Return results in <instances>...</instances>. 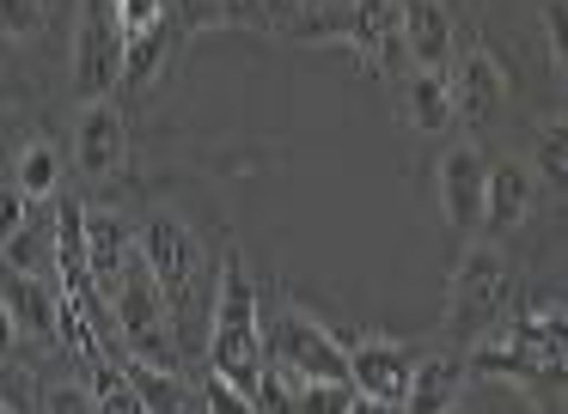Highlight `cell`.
I'll return each mask as SVG.
<instances>
[{
	"label": "cell",
	"mask_w": 568,
	"mask_h": 414,
	"mask_svg": "<svg viewBox=\"0 0 568 414\" xmlns=\"http://www.w3.org/2000/svg\"><path fill=\"white\" fill-rule=\"evenodd\" d=\"M348 348V384L361 390V396L373 402H392V408H404L409 390H416V348H404V341H343Z\"/></svg>",
	"instance_id": "ba28073f"
},
{
	"label": "cell",
	"mask_w": 568,
	"mask_h": 414,
	"mask_svg": "<svg viewBox=\"0 0 568 414\" xmlns=\"http://www.w3.org/2000/svg\"><path fill=\"white\" fill-rule=\"evenodd\" d=\"M306 43H343L373 80H397L409 61V37H404V0H355L336 19L306 24Z\"/></svg>",
	"instance_id": "3957f363"
},
{
	"label": "cell",
	"mask_w": 568,
	"mask_h": 414,
	"mask_svg": "<svg viewBox=\"0 0 568 414\" xmlns=\"http://www.w3.org/2000/svg\"><path fill=\"white\" fill-rule=\"evenodd\" d=\"M257 408L263 414H300V377L287 372L282 360L263 365V384H257Z\"/></svg>",
	"instance_id": "603a6c76"
},
{
	"label": "cell",
	"mask_w": 568,
	"mask_h": 414,
	"mask_svg": "<svg viewBox=\"0 0 568 414\" xmlns=\"http://www.w3.org/2000/svg\"><path fill=\"white\" fill-rule=\"evenodd\" d=\"M404 37H409V61L416 68H440L453 61L458 49V24L446 0H404Z\"/></svg>",
	"instance_id": "5bb4252c"
},
{
	"label": "cell",
	"mask_w": 568,
	"mask_h": 414,
	"mask_svg": "<svg viewBox=\"0 0 568 414\" xmlns=\"http://www.w3.org/2000/svg\"><path fill=\"white\" fill-rule=\"evenodd\" d=\"M355 414H404V408H392V402H373V396H361V402H355Z\"/></svg>",
	"instance_id": "f546056e"
},
{
	"label": "cell",
	"mask_w": 568,
	"mask_h": 414,
	"mask_svg": "<svg viewBox=\"0 0 568 414\" xmlns=\"http://www.w3.org/2000/svg\"><path fill=\"white\" fill-rule=\"evenodd\" d=\"M43 414H99V396H92V384H50V396H43Z\"/></svg>",
	"instance_id": "4316f807"
},
{
	"label": "cell",
	"mask_w": 568,
	"mask_h": 414,
	"mask_svg": "<svg viewBox=\"0 0 568 414\" xmlns=\"http://www.w3.org/2000/svg\"><path fill=\"white\" fill-rule=\"evenodd\" d=\"M123 372H129V384L141 390V408L148 414H196L202 408V390H190L184 377H178V365H153V360L123 353Z\"/></svg>",
	"instance_id": "e0dca14e"
},
{
	"label": "cell",
	"mask_w": 568,
	"mask_h": 414,
	"mask_svg": "<svg viewBox=\"0 0 568 414\" xmlns=\"http://www.w3.org/2000/svg\"><path fill=\"white\" fill-rule=\"evenodd\" d=\"M87 384H92V396H99V414H148L141 408V390L129 384V372H123V360L87 365Z\"/></svg>",
	"instance_id": "ffe728a7"
},
{
	"label": "cell",
	"mask_w": 568,
	"mask_h": 414,
	"mask_svg": "<svg viewBox=\"0 0 568 414\" xmlns=\"http://www.w3.org/2000/svg\"><path fill=\"white\" fill-rule=\"evenodd\" d=\"M0 299H7V335H13V341L19 335H31V341L62 335V299H50V292H43L31 275H13V268H7Z\"/></svg>",
	"instance_id": "9a60e30c"
},
{
	"label": "cell",
	"mask_w": 568,
	"mask_h": 414,
	"mask_svg": "<svg viewBox=\"0 0 568 414\" xmlns=\"http://www.w3.org/2000/svg\"><path fill=\"white\" fill-rule=\"evenodd\" d=\"M13 189L26 195V201H50V195L62 189V153H55L50 141H26L13 153Z\"/></svg>",
	"instance_id": "d6986e66"
},
{
	"label": "cell",
	"mask_w": 568,
	"mask_h": 414,
	"mask_svg": "<svg viewBox=\"0 0 568 414\" xmlns=\"http://www.w3.org/2000/svg\"><path fill=\"white\" fill-rule=\"evenodd\" d=\"M116 19H123L129 43H135V37H153L165 24V0H116Z\"/></svg>",
	"instance_id": "484cf974"
},
{
	"label": "cell",
	"mask_w": 568,
	"mask_h": 414,
	"mask_svg": "<svg viewBox=\"0 0 568 414\" xmlns=\"http://www.w3.org/2000/svg\"><path fill=\"white\" fill-rule=\"evenodd\" d=\"M514 292H519V275L507 268V256L495 250V244H470V250L458 256L453 280H446L440 329H446L453 341H477V335H489V329L507 317Z\"/></svg>",
	"instance_id": "7a4b0ae2"
},
{
	"label": "cell",
	"mask_w": 568,
	"mask_h": 414,
	"mask_svg": "<svg viewBox=\"0 0 568 414\" xmlns=\"http://www.w3.org/2000/svg\"><path fill=\"white\" fill-rule=\"evenodd\" d=\"M458 396H465V365L446 360V353H428L416 365V390H409L404 414H453Z\"/></svg>",
	"instance_id": "ac0fdd59"
},
{
	"label": "cell",
	"mask_w": 568,
	"mask_h": 414,
	"mask_svg": "<svg viewBox=\"0 0 568 414\" xmlns=\"http://www.w3.org/2000/svg\"><path fill=\"white\" fill-rule=\"evenodd\" d=\"M507 92H514L507 68H501V61H495L483 43H470L465 55H458V68H453V104H458V122H465V128H489V122L501 116Z\"/></svg>",
	"instance_id": "9c48e42d"
},
{
	"label": "cell",
	"mask_w": 568,
	"mask_h": 414,
	"mask_svg": "<svg viewBox=\"0 0 568 414\" xmlns=\"http://www.w3.org/2000/svg\"><path fill=\"white\" fill-rule=\"evenodd\" d=\"M306 7H312V12H336V7H343V12H348L355 0H306Z\"/></svg>",
	"instance_id": "4dcf8cb0"
},
{
	"label": "cell",
	"mask_w": 568,
	"mask_h": 414,
	"mask_svg": "<svg viewBox=\"0 0 568 414\" xmlns=\"http://www.w3.org/2000/svg\"><path fill=\"white\" fill-rule=\"evenodd\" d=\"M531 195H538V170L519 165V158H501V165L489 170V214H483V231H489V238H501V231L526 226Z\"/></svg>",
	"instance_id": "2e32d148"
},
{
	"label": "cell",
	"mask_w": 568,
	"mask_h": 414,
	"mask_svg": "<svg viewBox=\"0 0 568 414\" xmlns=\"http://www.w3.org/2000/svg\"><path fill=\"white\" fill-rule=\"evenodd\" d=\"M68 80H74V97H87V104H104L111 85L129 80V31L116 19V0H87L74 43H68Z\"/></svg>",
	"instance_id": "277c9868"
},
{
	"label": "cell",
	"mask_w": 568,
	"mask_h": 414,
	"mask_svg": "<svg viewBox=\"0 0 568 414\" xmlns=\"http://www.w3.org/2000/svg\"><path fill=\"white\" fill-rule=\"evenodd\" d=\"M111 311H116V335H123V353H135V360H153V365H178L172 329H165V311H172V299H165L160 275H153V262H148L141 250H135V262L123 268V280H116Z\"/></svg>",
	"instance_id": "5b68a950"
},
{
	"label": "cell",
	"mask_w": 568,
	"mask_h": 414,
	"mask_svg": "<svg viewBox=\"0 0 568 414\" xmlns=\"http://www.w3.org/2000/svg\"><path fill=\"white\" fill-rule=\"evenodd\" d=\"M7 414H19V408H7Z\"/></svg>",
	"instance_id": "836d02e7"
},
{
	"label": "cell",
	"mask_w": 568,
	"mask_h": 414,
	"mask_svg": "<svg viewBox=\"0 0 568 414\" xmlns=\"http://www.w3.org/2000/svg\"><path fill=\"white\" fill-rule=\"evenodd\" d=\"M50 256H55V238H43L38 226H19V231H7V268H13V275H31V280H38Z\"/></svg>",
	"instance_id": "7402d4cb"
},
{
	"label": "cell",
	"mask_w": 568,
	"mask_h": 414,
	"mask_svg": "<svg viewBox=\"0 0 568 414\" xmlns=\"http://www.w3.org/2000/svg\"><path fill=\"white\" fill-rule=\"evenodd\" d=\"M74 158L87 177H116L129 165V128L111 104H92L80 116V134H74Z\"/></svg>",
	"instance_id": "4fadbf2b"
},
{
	"label": "cell",
	"mask_w": 568,
	"mask_h": 414,
	"mask_svg": "<svg viewBox=\"0 0 568 414\" xmlns=\"http://www.w3.org/2000/svg\"><path fill=\"white\" fill-rule=\"evenodd\" d=\"M544 37H550V61L568 80V0H544Z\"/></svg>",
	"instance_id": "83f0119b"
},
{
	"label": "cell",
	"mask_w": 568,
	"mask_h": 414,
	"mask_svg": "<svg viewBox=\"0 0 568 414\" xmlns=\"http://www.w3.org/2000/svg\"><path fill=\"white\" fill-rule=\"evenodd\" d=\"M270 360H282L300 384H348V348L336 329H324L312 311L282 304L270 317Z\"/></svg>",
	"instance_id": "8992f818"
},
{
	"label": "cell",
	"mask_w": 568,
	"mask_h": 414,
	"mask_svg": "<svg viewBox=\"0 0 568 414\" xmlns=\"http://www.w3.org/2000/svg\"><path fill=\"white\" fill-rule=\"evenodd\" d=\"M0 24H7V37H38L43 31V0H0Z\"/></svg>",
	"instance_id": "f1b7e54d"
},
{
	"label": "cell",
	"mask_w": 568,
	"mask_h": 414,
	"mask_svg": "<svg viewBox=\"0 0 568 414\" xmlns=\"http://www.w3.org/2000/svg\"><path fill=\"white\" fill-rule=\"evenodd\" d=\"M531 170H538V183H550L556 195H568V122H550V128L538 134Z\"/></svg>",
	"instance_id": "44dd1931"
},
{
	"label": "cell",
	"mask_w": 568,
	"mask_h": 414,
	"mask_svg": "<svg viewBox=\"0 0 568 414\" xmlns=\"http://www.w3.org/2000/svg\"><path fill=\"white\" fill-rule=\"evenodd\" d=\"M489 158H483V146L458 141L440 153V214L446 226L465 238V231H483V214H489Z\"/></svg>",
	"instance_id": "52a82bcc"
},
{
	"label": "cell",
	"mask_w": 568,
	"mask_h": 414,
	"mask_svg": "<svg viewBox=\"0 0 568 414\" xmlns=\"http://www.w3.org/2000/svg\"><path fill=\"white\" fill-rule=\"evenodd\" d=\"M287 7H306V0H287Z\"/></svg>",
	"instance_id": "1f68e13d"
},
{
	"label": "cell",
	"mask_w": 568,
	"mask_h": 414,
	"mask_svg": "<svg viewBox=\"0 0 568 414\" xmlns=\"http://www.w3.org/2000/svg\"><path fill=\"white\" fill-rule=\"evenodd\" d=\"M209 365L239 384L251 402H257L263 365H270V317L257 304V287H251V268L239 250H226L221 280H214V317H209Z\"/></svg>",
	"instance_id": "6da1fadb"
},
{
	"label": "cell",
	"mask_w": 568,
	"mask_h": 414,
	"mask_svg": "<svg viewBox=\"0 0 568 414\" xmlns=\"http://www.w3.org/2000/svg\"><path fill=\"white\" fill-rule=\"evenodd\" d=\"M202 414H263V408L239 384H226L221 372H209V384H202Z\"/></svg>",
	"instance_id": "d4e9b609"
},
{
	"label": "cell",
	"mask_w": 568,
	"mask_h": 414,
	"mask_svg": "<svg viewBox=\"0 0 568 414\" xmlns=\"http://www.w3.org/2000/svg\"><path fill=\"white\" fill-rule=\"evenodd\" d=\"M141 256L153 262V275H160V287H165V299H172V311L190 299V280H196V238H190V226L184 219H172V214H160V219H148L141 226Z\"/></svg>",
	"instance_id": "30bf717a"
},
{
	"label": "cell",
	"mask_w": 568,
	"mask_h": 414,
	"mask_svg": "<svg viewBox=\"0 0 568 414\" xmlns=\"http://www.w3.org/2000/svg\"><path fill=\"white\" fill-rule=\"evenodd\" d=\"M355 384H300V414H355Z\"/></svg>",
	"instance_id": "cb8c5ba5"
},
{
	"label": "cell",
	"mask_w": 568,
	"mask_h": 414,
	"mask_svg": "<svg viewBox=\"0 0 568 414\" xmlns=\"http://www.w3.org/2000/svg\"><path fill=\"white\" fill-rule=\"evenodd\" d=\"M141 238L123 226V214H104V207H87V262H92V280H99V292L111 299L116 280H123V268L135 262Z\"/></svg>",
	"instance_id": "7c38bea8"
},
{
	"label": "cell",
	"mask_w": 568,
	"mask_h": 414,
	"mask_svg": "<svg viewBox=\"0 0 568 414\" xmlns=\"http://www.w3.org/2000/svg\"><path fill=\"white\" fill-rule=\"evenodd\" d=\"M397 116L404 128L416 134H446L458 122V104H453V80L440 68H416L404 73V92H397Z\"/></svg>",
	"instance_id": "8fae6325"
},
{
	"label": "cell",
	"mask_w": 568,
	"mask_h": 414,
	"mask_svg": "<svg viewBox=\"0 0 568 414\" xmlns=\"http://www.w3.org/2000/svg\"><path fill=\"white\" fill-rule=\"evenodd\" d=\"M233 7H245V0H233Z\"/></svg>",
	"instance_id": "d6a6232c"
}]
</instances>
